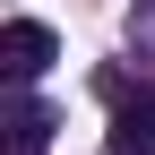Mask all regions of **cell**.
<instances>
[{
	"label": "cell",
	"mask_w": 155,
	"mask_h": 155,
	"mask_svg": "<svg viewBox=\"0 0 155 155\" xmlns=\"http://www.w3.org/2000/svg\"><path fill=\"white\" fill-rule=\"evenodd\" d=\"M104 104H112V155H155V86L104 78Z\"/></svg>",
	"instance_id": "obj_1"
},
{
	"label": "cell",
	"mask_w": 155,
	"mask_h": 155,
	"mask_svg": "<svg viewBox=\"0 0 155 155\" xmlns=\"http://www.w3.org/2000/svg\"><path fill=\"white\" fill-rule=\"evenodd\" d=\"M43 61H52V26L43 17H9V26H0V69H9L17 86H35Z\"/></svg>",
	"instance_id": "obj_2"
},
{
	"label": "cell",
	"mask_w": 155,
	"mask_h": 155,
	"mask_svg": "<svg viewBox=\"0 0 155 155\" xmlns=\"http://www.w3.org/2000/svg\"><path fill=\"white\" fill-rule=\"evenodd\" d=\"M43 138H52V112L26 95V104L9 112V147H17V155H43Z\"/></svg>",
	"instance_id": "obj_3"
}]
</instances>
